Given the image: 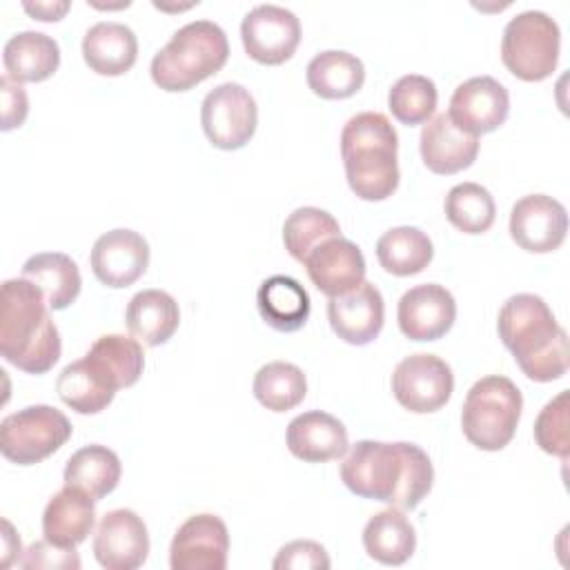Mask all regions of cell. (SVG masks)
Wrapping results in <instances>:
<instances>
[{
    "label": "cell",
    "instance_id": "6da1fadb",
    "mask_svg": "<svg viewBox=\"0 0 570 570\" xmlns=\"http://www.w3.org/2000/svg\"><path fill=\"white\" fill-rule=\"evenodd\" d=\"M338 472L352 494L399 510H414L434 483V468L428 452L407 441H356Z\"/></svg>",
    "mask_w": 570,
    "mask_h": 570
},
{
    "label": "cell",
    "instance_id": "7a4b0ae2",
    "mask_svg": "<svg viewBox=\"0 0 570 570\" xmlns=\"http://www.w3.org/2000/svg\"><path fill=\"white\" fill-rule=\"evenodd\" d=\"M497 330L530 381L550 383L568 372V334L541 296H510L499 309Z\"/></svg>",
    "mask_w": 570,
    "mask_h": 570
},
{
    "label": "cell",
    "instance_id": "3957f363",
    "mask_svg": "<svg viewBox=\"0 0 570 570\" xmlns=\"http://www.w3.org/2000/svg\"><path fill=\"white\" fill-rule=\"evenodd\" d=\"M0 354L27 374L49 372L62 352L42 292L27 278H7L0 298Z\"/></svg>",
    "mask_w": 570,
    "mask_h": 570
},
{
    "label": "cell",
    "instance_id": "277c9868",
    "mask_svg": "<svg viewBox=\"0 0 570 570\" xmlns=\"http://www.w3.org/2000/svg\"><path fill=\"white\" fill-rule=\"evenodd\" d=\"M399 136L385 114L361 111L341 131V158L350 189L361 200H385L399 187Z\"/></svg>",
    "mask_w": 570,
    "mask_h": 570
},
{
    "label": "cell",
    "instance_id": "5b68a950",
    "mask_svg": "<svg viewBox=\"0 0 570 570\" xmlns=\"http://www.w3.org/2000/svg\"><path fill=\"white\" fill-rule=\"evenodd\" d=\"M229 42L212 20H194L174 31L151 58V80L165 91H187L225 67Z\"/></svg>",
    "mask_w": 570,
    "mask_h": 570
},
{
    "label": "cell",
    "instance_id": "8992f818",
    "mask_svg": "<svg viewBox=\"0 0 570 570\" xmlns=\"http://www.w3.org/2000/svg\"><path fill=\"white\" fill-rule=\"evenodd\" d=\"M521 410V390L508 376H483L465 394L461 410L463 434L474 448L499 452L512 441Z\"/></svg>",
    "mask_w": 570,
    "mask_h": 570
},
{
    "label": "cell",
    "instance_id": "52a82bcc",
    "mask_svg": "<svg viewBox=\"0 0 570 570\" xmlns=\"http://www.w3.org/2000/svg\"><path fill=\"white\" fill-rule=\"evenodd\" d=\"M559 24L543 11H521L503 29L501 60L519 80L539 82L552 76L559 62Z\"/></svg>",
    "mask_w": 570,
    "mask_h": 570
},
{
    "label": "cell",
    "instance_id": "ba28073f",
    "mask_svg": "<svg viewBox=\"0 0 570 570\" xmlns=\"http://www.w3.org/2000/svg\"><path fill=\"white\" fill-rule=\"evenodd\" d=\"M69 419L51 405H29L0 423V452L18 465H33L58 452L71 439Z\"/></svg>",
    "mask_w": 570,
    "mask_h": 570
},
{
    "label": "cell",
    "instance_id": "9c48e42d",
    "mask_svg": "<svg viewBox=\"0 0 570 570\" xmlns=\"http://www.w3.org/2000/svg\"><path fill=\"white\" fill-rule=\"evenodd\" d=\"M200 125L214 147L240 149L252 140L258 125L256 100L240 82H223L203 98Z\"/></svg>",
    "mask_w": 570,
    "mask_h": 570
},
{
    "label": "cell",
    "instance_id": "30bf717a",
    "mask_svg": "<svg viewBox=\"0 0 570 570\" xmlns=\"http://www.w3.org/2000/svg\"><path fill=\"white\" fill-rule=\"evenodd\" d=\"M454 392L452 367L436 354H410L392 372V394L405 410L428 414L441 410Z\"/></svg>",
    "mask_w": 570,
    "mask_h": 570
},
{
    "label": "cell",
    "instance_id": "8fae6325",
    "mask_svg": "<svg viewBox=\"0 0 570 570\" xmlns=\"http://www.w3.org/2000/svg\"><path fill=\"white\" fill-rule=\"evenodd\" d=\"M245 53L261 65H283L301 42V20L278 4H258L240 22Z\"/></svg>",
    "mask_w": 570,
    "mask_h": 570
},
{
    "label": "cell",
    "instance_id": "7c38bea8",
    "mask_svg": "<svg viewBox=\"0 0 570 570\" xmlns=\"http://www.w3.org/2000/svg\"><path fill=\"white\" fill-rule=\"evenodd\" d=\"M229 532L220 517L203 512L189 517L169 546L171 570H225Z\"/></svg>",
    "mask_w": 570,
    "mask_h": 570
},
{
    "label": "cell",
    "instance_id": "4fadbf2b",
    "mask_svg": "<svg viewBox=\"0 0 570 570\" xmlns=\"http://www.w3.org/2000/svg\"><path fill=\"white\" fill-rule=\"evenodd\" d=\"M445 114L465 134H490L508 120L510 94L497 78L474 76L454 89Z\"/></svg>",
    "mask_w": 570,
    "mask_h": 570
},
{
    "label": "cell",
    "instance_id": "5bb4252c",
    "mask_svg": "<svg viewBox=\"0 0 570 570\" xmlns=\"http://www.w3.org/2000/svg\"><path fill=\"white\" fill-rule=\"evenodd\" d=\"M568 232L566 207L546 194H528L512 205L510 236L532 254H548L561 247Z\"/></svg>",
    "mask_w": 570,
    "mask_h": 570
},
{
    "label": "cell",
    "instance_id": "9a60e30c",
    "mask_svg": "<svg viewBox=\"0 0 570 570\" xmlns=\"http://www.w3.org/2000/svg\"><path fill=\"white\" fill-rule=\"evenodd\" d=\"M149 534L145 521L127 508L102 514L94 534V557L107 570H136L147 561Z\"/></svg>",
    "mask_w": 570,
    "mask_h": 570
},
{
    "label": "cell",
    "instance_id": "2e32d148",
    "mask_svg": "<svg viewBox=\"0 0 570 570\" xmlns=\"http://www.w3.org/2000/svg\"><path fill=\"white\" fill-rule=\"evenodd\" d=\"M94 276L114 289L134 285L149 265V245L134 229H109L96 238L89 254Z\"/></svg>",
    "mask_w": 570,
    "mask_h": 570
},
{
    "label": "cell",
    "instance_id": "e0dca14e",
    "mask_svg": "<svg viewBox=\"0 0 570 570\" xmlns=\"http://www.w3.org/2000/svg\"><path fill=\"white\" fill-rule=\"evenodd\" d=\"M454 318L456 301L443 285L421 283L399 298V330L410 341H436L450 332Z\"/></svg>",
    "mask_w": 570,
    "mask_h": 570
},
{
    "label": "cell",
    "instance_id": "ac0fdd59",
    "mask_svg": "<svg viewBox=\"0 0 570 570\" xmlns=\"http://www.w3.org/2000/svg\"><path fill=\"white\" fill-rule=\"evenodd\" d=\"M330 327L350 345L372 343L385 321V303L376 285L363 281L358 287L327 301Z\"/></svg>",
    "mask_w": 570,
    "mask_h": 570
},
{
    "label": "cell",
    "instance_id": "d6986e66",
    "mask_svg": "<svg viewBox=\"0 0 570 570\" xmlns=\"http://www.w3.org/2000/svg\"><path fill=\"white\" fill-rule=\"evenodd\" d=\"M309 281L327 298L341 296L365 281V258L356 243L334 236L323 240L305 258Z\"/></svg>",
    "mask_w": 570,
    "mask_h": 570
},
{
    "label": "cell",
    "instance_id": "ffe728a7",
    "mask_svg": "<svg viewBox=\"0 0 570 570\" xmlns=\"http://www.w3.org/2000/svg\"><path fill=\"white\" fill-rule=\"evenodd\" d=\"M421 160L432 174L450 176L468 169L479 154V136L461 131L448 114L432 116L419 138Z\"/></svg>",
    "mask_w": 570,
    "mask_h": 570
},
{
    "label": "cell",
    "instance_id": "44dd1931",
    "mask_svg": "<svg viewBox=\"0 0 570 570\" xmlns=\"http://www.w3.org/2000/svg\"><path fill=\"white\" fill-rule=\"evenodd\" d=\"M285 443L289 452L305 463H323L341 459L347 448V428L323 410H309L294 416L285 432Z\"/></svg>",
    "mask_w": 570,
    "mask_h": 570
},
{
    "label": "cell",
    "instance_id": "7402d4cb",
    "mask_svg": "<svg viewBox=\"0 0 570 570\" xmlns=\"http://www.w3.org/2000/svg\"><path fill=\"white\" fill-rule=\"evenodd\" d=\"M96 505L89 494L78 488L65 485L45 505L42 534L60 548L80 546L94 530Z\"/></svg>",
    "mask_w": 570,
    "mask_h": 570
},
{
    "label": "cell",
    "instance_id": "603a6c76",
    "mask_svg": "<svg viewBox=\"0 0 570 570\" xmlns=\"http://www.w3.org/2000/svg\"><path fill=\"white\" fill-rule=\"evenodd\" d=\"M82 58L98 76H122L136 65L138 38L122 22H96L82 36Z\"/></svg>",
    "mask_w": 570,
    "mask_h": 570
},
{
    "label": "cell",
    "instance_id": "cb8c5ba5",
    "mask_svg": "<svg viewBox=\"0 0 570 570\" xmlns=\"http://www.w3.org/2000/svg\"><path fill=\"white\" fill-rule=\"evenodd\" d=\"M2 65L16 82H42L56 73L60 47L42 31H18L4 42Z\"/></svg>",
    "mask_w": 570,
    "mask_h": 570
},
{
    "label": "cell",
    "instance_id": "d4e9b609",
    "mask_svg": "<svg viewBox=\"0 0 570 570\" xmlns=\"http://www.w3.org/2000/svg\"><path fill=\"white\" fill-rule=\"evenodd\" d=\"M256 307L272 330L296 332L309 318V294L296 278L274 274L258 285Z\"/></svg>",
    "mask_w": 570,
    "mask_h": 570
},
{
    "label": "cell",
    "instance_id": "484cf974",
    "mask_svg": "<svg viewBox=\"0 0 570 570\" xmlns=\"http://www.w3.org/2000/svg\"><path fill=\"white\" fill-rule=\"evenodd\" d=\"M125 323L134 338L156 347L167 343L178 330L180 309L171 294L163 289H142L129 298Z\"/></svg>",
    "mask_w": 570,
    "mask_h": 570
},
{
    "label": "cell",
    "instance_id": "4316f807",
    "mask_svg": "<svg viewBox=\"0 0 570 570\" xmlns=\"http://www.w3.org/2000/svg\"><path fill=\"white\" fill-rule=\"evenodd\" d=\"M85 361L116 392L131 387L145 367L140 341L125 334H105L96 338L85 354Z\"/></svg>",
    "mask_w": 570,
    "mask_h": 570
},
{
    "label": "cell",
    "instance_id": "83f0119b",
    "mask_svg": "<svg viewBox=\"0 0 570 570\" xmlns=\"http://www.w3.org/2000/svg\"><path fill=\"white\" fill-rule=\"evenodd\" d=\"M22 278L45 296L49 309H67L80 294L82 278L76 261L62 252H40L24 261Z\"/></svg>",
    "mask_w": 570,
    "mask_h": 570
},
{
    "label": "cell",
    "instance_id": "f1b7e54d",
    "mask_svg": "<svg viewBox=\"0 0 570 570\" xmlns=\"http://www.w3.org/2000/svg\"><path fill=\"white\" fill-rule=\"evenodd\" d=\"M363 548L383 566H403L416 550L414 525L399 508L376 512L363 528Z\"/></svg>",
    "mask_w": 570,
    "mask_h": 570
},
{
    "label": "cell",
    "instance_id": "f546056e",
    "mask_svg": "<svg viewBox=\"0 0 570 570\" xmlns=\"http://www.w3.org/2000/svg\"><path fill=\"white\" fill-rule=\"evenodd\" d=\"M307 87L325 100H343L354 96L365 82L361 58L350 51L327 49L316 53L305 69Z\"/></svg>",
    "mask_w": 570,
    "mask_h": 570
},
{
    "label": "cell",
    "instance_id": "4dcf8cb0",
    "mask_svg": "<svg viewBox=\"0 0 570 570\" xmlns=\"http://www.w3.org/2000/svg\"><path fill=\"white\" fill-rule=\"evenodd\" d=\"M120 474H122V465L118 454L107 445L91 443L76 450L67 459L62 479H65V485L78 488L85 494H89L94 501H98L116 490Z\"/></svg>",
    "mask_w": 570,
    "mask_h": 570
},
{
    "label": "cell",
    "instance_id": "1f68e13d",
    "mask_svg": "<svg viewBox=\"0 0 570 570\" xmlns=\"http://www.w3.org/2000/svg\"><path fill=\"white\" fill-rule=\"evenodd\" d=\"M434 256L430 236L412 225L392 227L376 240V258L392 276H412L423 272Z\"/></svg>",
    "mask_w": 570,
    "mask_h": 570
},
{
    "label": "cell",
    "instance_id": "d6a6232c",
    "mask_svg": "<svg viewBox=\"0 0 570 570\" xmlns=\"http://www.w3.org/2000/svg\"><path fill=\"white\" fill-rule=\"evenodd\" d=\"M56 392L60 401L78 414H98L102 412L116 396L111 390L82 358L62 367L56 381Z\"/></svg>",
    "mask_w": 570,
    "mask_h": 570
},
{
    "label": "cell",
    "instance_id": "836d02e7",
    "mask_svg": "<svg viewBox=\"0 0 570 570\" xmlns=\"http://www.w3.org/2000/svg\"><path fill=\"white\" fill-rule=\"evenodd\" d=\"M252 390L263 407L272 412H287L303 403L307 394V381L298 365L287 361H272L258 367Z\"/></svg>",
    "mask_w": 570,
    "mask_h": 570
},
{
    "label": "cell",
    "instance_id": "e575fe53",
    "mask_svg": "<svg viewBox=\"0 0 570 570\" xmlns=\"http://www.w3.org/2000/svg\"><path fill=\"white\" fill-rule=\"evenodd\" d=\"M445 218L463 234H483L492 227L497 205L492 194L479 183L454 185L443 203Z\"/></svg>",
    "mask_w": 570,
    "mask_h": 570
},
{
    "label": "cell",
    "instance_id": "d590c367",
    "mask_svg": "<svg viewBox=\"0 0 570 570\" xmlns=\"http://www.w3.org/2000/svg\"><path fill=\"white\" fill-rule=\"evenodd\" d=\"M334 236H341V225L321 207H298L283 223L285 249L298 263H305L314 247Z\"/></svg>",
    "mask_w": 570,
    "mask_h": 570
},
{
    "label": "cell",
    "instance_id": "8d00e7d4",
    "mask_svg": "<svg viewBox=\"0 0 570 570\" xmlns=\"http://www.w3.org/2000/svg\"><path fill=\"white\" fill-rule=\"evenodd\" d=\"M436 100L439 91L434 80L421 73L401 76L387 94V107L392 116L410 127L428 122L434 116Z\"/></svg>",
    "mask_w": 570,
    "mask_h": 570
},
{
    "label": "cell",
    "instance_id": "74e56055",
    "mask_svg": "<svg viewBox=\"0 0 570 570\" xmlns=\"http://www.w3.org/2000/svg\"><path fill=\"white\" fill-rule=\"evenodd\" d=\"M568 390H561L554 399H550L534 421V441L537 445L559 459H568L570 439H568Z\"/></svg>",
    "mask_w": 570,
    "mask_h": 570
},
{
    "label": "cell",
    "instance_id": "f35d334b",
    "mask_svg": "<svg viewBox=\"0 0 570 570\" xmlns=\"http://www.w3.org/2000/svg\"><path fill=\"white\" fill-rule=\"evenodd\" d=\"M332 566L330 557H327V550L316 543V541H309V539H296V541H289L285 543L276 557H274V563L272 568L274 570H327Z\"/></svg>",
    "mask_w": 570,
    "mask_h": 570
},
{
    "label": "cell",
    "instance_id": "ab89813d",
    "mask_svg": "<svg viewBox=\"0 0 570 570\" xmlns=\"http://www.w3.org/2000/svg\"><path fill=\"white\" fill-rule=\"evenodd\" d=\"M22 568H80V559L76 554V548H60L51 541H36L29 546L24 557L20 559Z\"/></svg>",
    "mask_w": 570,
    "mask_h": 570
},
{
    "label": "cell",
    "instance_id": "60d3db41",
    "mask_svg": "<svg viewBox=\"0 0 570 570\" xmlns=\"http://www.w3.org/2000/svg\"><path fill=\"white\" fill-rule=\"evenodd\" d=\"M0 94H2V131L20 127L29 114L27 91L22 82H16L7 73L0 78Z\"/></svg>",
    "mask_w": 570,
    "mask_h": 570
},
{
    "label": "cell",
    "instance_id": "b9f144b4",
    "mask_svg": "<svg viewBox=\"0 0 570 570\" xmlns=\"http://www.w3.org/2000/svg\"><path fill=\"white\" fill-rule=\"evenodd\" d=\"M24 11L29 16H33L36 20H42V22H56L60 20L67 9L71 7L69 2H22Z\"/></svg>",
    "mask_w": 570,
    "mask_h": 570
},
{
    "label": "cell",
    "instance_id": "7bdbcfd3",
    "mask_svg": "<svg viewBox=\"0 0 570 570\" xmlns=\"http://www.w3.org/2000/svg\"><path fill=\"white\" fill-rule=\"evenodd\" d=\"M2 528H4V534H2V539H4V559H2V566H11V554H18V557H20L22 548H20V539L13 534V528H11V523H9L7 519L2 521Z\"/></svg>",
    "mask_w": 570,
    "mask_h": 570
}]
</instances>
